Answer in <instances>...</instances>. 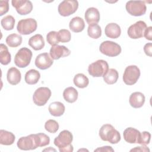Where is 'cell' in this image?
Instances as JSON below:
<instances>
[{
  "label": "cell",
  "mask_w": 152,
  "mask_h": 152,
  "mask_svg": "<svg viewBox=\"0 0 152 152\" xmlns=\"http://www.w3.org/2000/svg\"><path fill=\"white\" fill-rule=\"evenodd\" d=\"M17 147L21 150H34L40 147V140L38 134H30L19 138L17 143Z\"/></svg>",
  "instance_id": "obj_3"
},
{
  "label": "cell",
  "mask_w": 152,
  "mask_h": 152,
  "mask_svg": "<svg viewBox=\"0 0 152 152\" xmlns=\"http://www.w3.org/2000/svg\"><path fill=\"white\" fill-rule=\"evenodd\" d=\"M140 77V70L136 65L128 66L123 74V81L125 84L131 86L135 84Z\"/></svg>",
  "instance_id": "obj_9"
},
{
  "label": "cell",
  "mask_w": 152,
  "mask_h": 152,
  "mask_svg": "<svg viewBox=\"0 0 152 152\" xmlns=\"http://www.w3.org/2000/svg\"><path fill=\"white\" fill-rule=\"evenodd\" d=\"M144 51L145 53L148 56H152V44L151 43H146L144 46Z\"/></svg>",
  "instance_id": "obj_38"
},
{
  "label": "cell",
  "mask_w": 152,
  "mask_h": 152,
  "mask_svg": "<svg viewBox=\"0 0 152 152\" xmlns=\"http://www.w3.org/2000/svg\"><path fill=\"white\" fill-rule=\"evenodd\" d=\"M70 53V50L63 45H56L52 46L50 49V56L54 60H57L61 58L68 56Z\"/></svg>",
  "instance_id": "obj_15"
},
{
  "label": "cell",
  "mask_w": 152,
  "mask_h": 152,
  "mask_svg": "<svg viewBox=\"0 0 152 152\" xmlns=\"http://www.w3.org/2000/svg\"><path fill=\"white\" fill-rule=\"evenodd\" d=\"M94 151H114V150L110 146H104L97 148L94 150Z\"/></svg>",
  "instance_id": "obj_40"
},
{
  "label": "cell",
  "mask_w": 152,
  "mask_h": 152,
  "mask_svg": "<svg viewBox=\"0 0 152 152\" xmlns=\"http://www.w3.org/2000/svg\"><path fill=\"white\" fill-rule=\"evenodd\" d=\"M32 52L27 48L24 47L19 49L14 57V63L19 68L27 66L32 58Z\"/></svg>",
  "instance_id": "obj_4"
},
{
  "label": "cell",
  "mask_w": 152,
  "mask_h": 152,
  "mask_svg": "<svg viewBox=\"0 0 152 152\" xmlns=\"http://www.w3.org/2000/svg\"><path fill=\"white\" fill-rule=\"evenodd\" d=\"M7 78L8 82L11 85L18 84L21 79L20 71L15 67L10 68L7 72Z\"/></svg>",
  "instance_id": "obj_20"
},
{
  "label": "cell",
  "mask_w": 152,
  "mask_h": 152,
  "mask_svg": "<svg viewBox=\"0 0 152 152\" xmlns=\"http://www.w3.org/2000/svg\"><path fill=\"white\" fill-rule=\"evenodd\" d=\"M9 10L8 1H0V15L2 16L6 14Z\"/></svg>",
  "instance_id": "obj_37"
},
{
  "label": "cell",
  "mask_w": 152,
  "mask_h": 152,
  "mask_svg": "<svg viewBox=\"0 0 152 152\" xmlns=\"http://www.w3.org/2000/svg\"><path fill=\"white\" fill-rule=\"evenodd\" d=\"M15 137L11 132L6 130H0V144L5 145H10L14 142Z\"/></svg>",
  "instance_id": "obj_24"
},
{
  "label": "cell",
  "mask_w": 152,
  "mask_h": 152,
  "mask_svg": "<svg viewBox=\"0 0 152 152\" xmlns=\"http://www.w3.org/2000/svg\"><path fill=\"white\" fill-rule=\"evenodd\" d=\"M69 27L72 31L74 33H80L84 29V21L80 17H73L69 21Z\"/></svg>",
  "instance_id": "obj_22"
},
{
  "label": "cell",
  "mask_w": 152,
  "mask_h": 152,
  "mask_svg": "<svg viewBox=\"0 0 152 152\" xmlns=\"http://www.w3.org/2000/svg\"><path fill=\"white\" fill-rule=\"evenodd\" d=\"M144 36L145 37L146 39L148 40H152V27L151 26H149L146 28L144 33Z\"/></svg>",
  "instance_id": "obj_39"
},
{
  "label": "cell",
  "mask_w": 152,
  "mask_h": 152,
  "mask_svg": "<svg viewBox=\"0 0 152 152\" xmlns=\"http://www.w3.org/2000/svg\"><path fill=\"white\" fill-rule=\"evenodd\" d=\"M46 40L48 43L52 46L58 45L59 42L58 33L55 31H49L46 35Z\"/></svg>",
  "instance_id": "obj_34"
},
{
  "label": "cell",
  "mask_w": 152,
  "mask_h": 152,
  "mask_svg": "<svg viewBox=\"0 0 152 152\" xmlns=\"http://www.w3.org/2000/svg\"><path fill=\"white\" fill-rule=\"evenodd\" d=\"M15 20L13 16L8 15L2 18L1 24L3 28L5 30H11L14 28Z\"/></svg>",
  "instance_id": "obj_32"
},
{
  "label": "cell",
  "mask_w": 152,
  "mask_h": 152,
  "mask_svg": "<svg viewBox=\"0 0 152 152\" xmlns=\"http://www.w3.org/2000/svg\"><path fill=\"white\" fill-rule=\"evenodd\" d=\"M74 84L78 88H84L89 84V80L87 76L82 73H78L74 76Z\"/></svg>",
  "instance_id": "obj_29"
},
{
  "label": "cell",
  "mask_w": 152,
  "mask_h": 152,
  "mask_svg": "<svg viewBox=\"0 0 152 152\" xmlns=\"http://www.w3.org/2000/svg\"><path fill=\"white\" fill-rule=\"evenodd\" d=\"M99 136L104 141L111 144H117L121 140V135L119 131L110 124L103 125L99 130Z\"/></svg>",
  "instance_id": "obj_2"
},
{
  "label": "cell",
  "mask_w": 152,
  "mask_h": 152,
  "mask_svg": "<svg viewBox=\"0 0 152 152\" xmlns=\"http://www.w3.org/2000/svg\"><path fill=\"white\" fill-rule=\"evenodd\" d=\"M87 34L89 37L97 39L102 36V29L97 24L88 25L87 28Z\"/></svg>",
  "instance_id": "obj_31"
},
{
  "label": "cell",
  "mask_w": 152,
  "mask_h": 152,
  "mask_svg": "<svg viewBox=\"0 0 152 152\" xmlns=\"http://www.w3.org/2000/svg\"><path fill=\"white\" fill-rule=\"evenodd\" d=\"M48 110L51 115L58 117L62 116L64 113L65 107L60 102H54L49 104Z\"/></svg>",
  "instance_id": "obj_23"
},
{
  "label": "cell",
  "mask_w": 152,
  "mask_h": 152,
  "mask_svg": "<svg viewBox=\"0 0 152 152\" xmlns=\"http://www.w3.org/2000/svg\"><path fill=\"white\" fill-rule=\"evenodd\" d=\"M78 93L77 90L73 87H68L66 88L63 92V97L64 100L70 103H74L78 99Z\"/></svg>",
  "instance_id": "obj_25"
},
{
  "label": "cell",
  "mask_w": 152,
  "mask_h": 152,
  "mask_svg": "<svg viewBox=\"0 0 152 152\" xmlns=\"http://www.w3.org/2000/svg\"><path fill=\"white\" fill-rule=\"evenodd\" d=\"M28 44L34 50H40L44 48L45 42L41 34H36L29 39Z\"/></svg>",
  "instance_id": "obj_21"
},
{
  "label": "cell",
  "mask_w": 152,
  "mask_h": 152,
  "mask_svg": "<svg viewBox=\"0 0 152 152\" xmlns=\"http://www.w3.org/2000/svg\"><path fill=\"white\" fill-rule=\"evenodd\" d=\"M130 105L135 109L141 107L145 102V96L143 93L138 91L132 93L129 99Z\"/></svg>",
  "instance_id": "obj_18"
},
{
  "label": "cell",
  "mask_w": 152,
  "mask_h": 152,
  "mask_svg": "<svg viewBox=\"0 0 152 152\" xmlns=\"http://www.w3.org/2000/svg\"><path fill=\"white\" fill-rule=\"evenodd\" d=\"M73 140L72 133L68 130H64L54 139V144L58 147L60 152H72L74 148L71 142Z\"/></svg>",
  "instance_id": "obj_1"
},
{
  "label": "cell",
  "mask_w": 152,
  "mask_h": 152,
  "mask_svg": "<svg viewBox=\"0 0 152 152\" xmlns=\"http://www.w3.org/2000/svg\"><path fill=\"white\" fill-rule=\"evenodd\" d=\"M22 40V37L20 35L12 33L7 37L5 42L10 47L16 48L21 44Z\"/></svg>",
  "instance_id": "obj_30"
},
{
  "label": "cell",
  "mask_w": 152,
  "mask_h": 152,
  "mask_svg": "<svg viewBox=\"0 0 152 152\" xmlns=\"http://www.w3.org/2000/svg\"><path fill=\"white\" fill-rule=\"evenodd\" d=\"M78 8V2L75 0H65L58 5L59 14L63 17H68L75 13Z\"/></svg>",
  "instance_id": "obj_11"
},
{
  "label": "cell",
  "mask_w": 152,
  "mask_h": 152,
  "mask_svg": "<svg viewBox=\"0 0 152 152\" xmlns=\"http://www.w3.org/2000/svg\"><path fill=\"white\" fill-rule=\"evenodd\" d=\"M58 33L59 42L62 43H66L71 40V34L68 30L61 29L59 30Z\"/></svg>",
  "instance_id": "obj_35"
},
{
  "label": "cell",
  "mask_w": 152,
  "mask_h": 152,
  "mask_svg": "<svg viewBox=\"0 0 152 152\" xmlns=\"http://www.w3.org/2000/svg\"><path fill=\"white\" fill-rule=\"evenodd\" d=\"M11 4L17 12L21 15H27L30 13L33 10V4L30 1L12 0Z\"/></svg>",
  "instance_id": "obj_13"
},
{
  "label": "cell",
  "mask_w": 152,
  "mask_h": 152,
  "mask_svg": "<svg viewBox=\"0 0 152 152\" xmlns=\"http://www.w3.org/2000/svg\"><path fill=\"white\" fill-rule=\"evenodd\" d=\"M99 50L104 55L110 57H115L121 53L122 49L121 46L116 42L106 40L100 44Z\"/></svg>",
  "instance_id": "obj_7"
},
{
  "label": "cell",
  "mask_w": 152,
  "mask_h": 152,
  "mask_svg": "<svg viewBox=\"0 0 152 152\" xmlns=\"http://www.w3.org/2000/svg\"><path fill=\"white\" fill-rule=\"evenodd\" d=\"M53 63V59L47 52L38 55L35 59V65L38 68L42 70L50 68Z\"/></svg>",
  "instance_id": "obj_14"
},
{
  "label": "cell",
  "mask_w": 152,
  "mask_h": 152,
  "mask_svg": "<svg viewBox=\"0 0 152 152\" xmlns=\"http://www.w3.org/2000/svg\"><path fill=\"white\" fill-rule=\"evenodd\" d=\"M107 62L103 59H99L88 65V74L93 77H103L108 71Z\"/></svg>",
  "instance_id": "obj_5"
},
{
  "label": "cell",
  "mask_w": 152,
  "mask_h": 152,
  "mask_svg": "<svg viewBox=\"0 0 152 152\" xmlns=\"http://www.w3.org/2000/svg\"><path fill=\"white\" fill-rule=\"evenodd\" d=\"M141 132L137 129L132 127L126 128L123 133L125 141L129 144L138 143Z\"/></svg>",
  "instance_id": "obj_16"
},
{
  "label": "cell",
  "mask_w": 152,
  "mask_h": 152,
  "mask_svg": "<svg viewBox=\"0 0 152 152\" xmlns=\"http://www.w3.org/2000/svg\"><path fill=\"white\" fill-rule=\"evenodd\" d=\"M11 60V56L6 45L3 43L0 45V62L1 64L7 65Z\"/></svg>",
  "instance_id": "obj_27"
},
{
  "label": "cell",
  "mask_w": 152,
  "mask_h": 152,
  "mask_svg": "<svg viewBox=\"0 0 152 152\" xmlns=\"http://www.w3.org/2000/svg\"><path fill=\"white\" fill-rule=\"evenodd\" d=\"M126 11L131 15L138 17L145 14L147 7L142 1H129L125 5Z\"/></svg>",
  "instance_id": "obj_8"
},
{
  "label": "cell",
  "mask_w": 152,
  "mask_h": 152,
  "mask_svg": "<svg viewBox=\"0 0 152 152\" xmlns=\"http://www.w3.org/2000/svg\"><path fill=\"white\" fill-rule=\"evenodd\" d=\"M151 139V134L149 132L143 131L141 132L139 141L138 144H140L142 145H145L150 143Z\"/></svg>",
  "instance_id": "obj_36"
},
{
  "label": "cell",
  "mask_w": 152,
  "mask_h": 152,
  "mask_svg": "<svg viewBox=\"0 0 152 152\" xmlns=\"http://www.w3.org/2000/svg\"><path fill=\"white\" fill-rule=\"evenodd\" d=\"M40 78V72L34 69H31L27 71L25 74L24 80L29 85H33L37 83Z\"/></svg>",
  "instance_id": "obj_26"
},
{
  "label": "cell",
  "mask_w": 152,
  "mask_h": 152,
  "mask_svg": "<svg viewBox=\"0 0 152 152\" xmlns=\"http://www.w3.org/2000/svg\"><path fill=\"white\" fill-rule=\"evenodd\" d=\"M104 33L107 37L111 39H117L121 34L120 26L115 23H109L104 28Z\"/></svg>",
  "instance_id": "obj_19"
},
{
  "label": "cell",
  "mask_w": 152,
  "mask_h": 152,
  "mask_svg": "<svg viewBox=\"0 0 152 152\" xmlns=\"http://www.w3.org/2000/svg\"><path fill=\"white\" fill-rule=\"evenodd\" d=\"M84 18L88 25L97 24L100 21V12L94 7L88 8L85 12Z\"/></svg>",
  "instance_id": "obj_17"
},
{
  "label": "cell",
  "mask_w": 152,
  "mask_h": 152,
  "mask_svg": "<svg viewBox=\"0 0 152 152\" xmlns=\"http://www.w3.org/2000/svg\"><path fill=\"white\" fill-rule=\"evenodd\" d=\"M51 90L48 87H39L35 90L33 95V102L37 106H44L49 100L51 96Z\"/></svg>",
  "instance_id": "obj_10"
},
{
  "label": "cell",
  "mask_w": 152,
  "mask_h": 152,
  "mask_svg": "<svg viewBox=\"0 0 152 152\" xmlns=\"http://www.w3.org/2000/svg\"><path fill=\"white\" fill-rule=\"evenodd\" d=\"M130 151H150V150L146 146L144 145L141 147H136L135 148L131 149Z\"/></svg>",
  "instance_id": "obj_41"
},
{
  "label": "cell",
  "mask_w": 152,
  "mask_h": 152,
  "mask_svg": "<svg viewBox=\"0 0 152 152\" xmlns=\"http://www.w3.org/2000/svg\"><path fill=\"white\" fill-rule=\"evenodd\" d=\"M37 27V23L36 20L32 18H28L22 19L18 22L17 30L21 34L28 35L35 31Z\"/></svg>",
  "instance_id": "obj_6"
},
{
  "label": "cell",
  "mask_w": 152,
  "mask_h": 152,
  "mask_svg": "<svg viewBox=\"0 0 152 152\" xmlns=\"http://www.w3.org/2000/svg\"><path fill=\"white\" fill-rule=\"evenodd\" d=\"M103 80L107 84H113L118 81L119 74L116 69L114 68H110L107 72L103 76Z\"/></svg>",
  "instance_id": "obj_28"
},
{
  "label": "cell",
  "mask_w": 152,
  "mask_h": 152,
  "mask_svg": "<svg viewBox=\"0 0 152 152\" xmlns=\"http://www.w3.org/2000/svg\"><path fill=\"white\" fill-rule=\"evenodd\" d=\"M45 128L48 132L54 134L58 130L59 124L55 120L49 119L45 124Z\"/></svg>",
  "instance_id": "obj_33"
},
{
  "label": "cell",
  "mask_w": 152,
  "mask_h": 152,
  "mask_svg": "<svg viewBox=\"0 0 152 152\" xmlns=\"http://www.w3.org/2000/svg\"><path fill=\"white\" fill-rule=\"evenodd\" d=\"M147 24L143 21H138L129 27L127 30L128 36L133 39H137L144 36Z\"/></svg>",
  "instance_id": "obj_12"
}]
</instances>
